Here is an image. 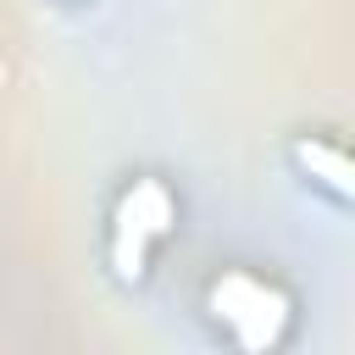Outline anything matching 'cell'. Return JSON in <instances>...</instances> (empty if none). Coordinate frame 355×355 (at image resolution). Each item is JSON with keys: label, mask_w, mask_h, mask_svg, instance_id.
I'll return each instance as SVG.
<instances>
[{"label": "cell", "mask_w": 355, "mask_h": 355, "mask_svg": "<svg viewBox=\"0 0 355 355\" xmlns=\"http://www.w3.org/2000/svg\"><path fill=\"white\" fill-rule=\"evenodd\" d=\"M211 311H216V322L227 327L233 344L266 349V344H277V338L288 333L294 300H288L277 283L255 277V272H227V277L211 283Z\"/></svg>", "instance_id": "6da1fadb"}, {"label": "cell", "mask_w": 355, "mask_h": 355, "mask_svg": "<svg viewBox=\"0 0 355 355\" xmlns=\"http://www.w3.org/2000/svg\"><path fill=\"white\" fill-rule=\"evenodd\" d=\"M178 222V205L172 194L155 183V178H139L122 205H116V227H111V261L122 277H144V261H150V244L166 239Z\"/></svg>", "instance_id": "7a4b0ae2"}, {"label": "cell", "mask_w": 355, "mask_h": 355, "mask_svg": "<svg viewBox=\"0 0 355 355\" xmlns=\"http://www.w3.org/2000/svg\"><path fill=\"white\" fill-rule=\"evenodd\" d=\"M294 161H300L338 205L355 194V183H349V155H344L338 144H327V139H300V144H294Z\"/></svg>", "instance_id": "3957f363"}]
</instances>
